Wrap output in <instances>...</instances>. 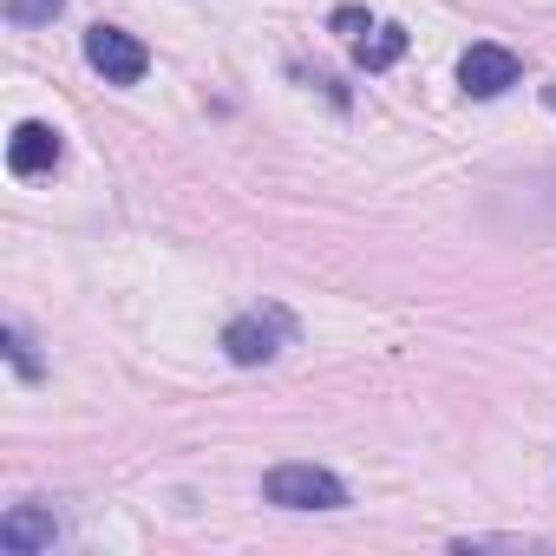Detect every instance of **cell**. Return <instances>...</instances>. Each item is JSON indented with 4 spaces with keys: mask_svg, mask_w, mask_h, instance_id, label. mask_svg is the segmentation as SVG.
I'll use <instances>...</instances> for the list:
<instances>
[{
    "mask_svg": "<svg viewBox=\"0 0 556 556\" xmlns=\"http://www.w3.org/2000/svg\"><path fill=\"white\" fill-rule=\"evenodd\" d=\"M0 341H8V361H14V374L21 380H40V354H34V341H27V328H0Z\"/></svg>",
    "mask_w": 556,
    "mask_h": 556,
    "instance_id": "cell-8",
    "label": "cell"
},
{
    "mask_svg": "<svg viewBox=\"0 0 556 556\" xmlns=\"http://www.w3.org/2000/svg\"><path fill=\"white\" fill-rule=\"evenodd\" d=\"M334 27H341V34H374V21H367L361 8H334Z\"/></svg>",
    "mask_w": 556,
    "mask_h": 556,
    "instance_id": "cell-11",
    "label": "cell"
},
{
    "mask_svg": "<svg viewBox=\"0 0 556 556\" xmlns=\"http://www.w3.org/2000/svg\"><path fill=\"white\" fill-rule=\"evenodd\" d=\"M452 549H536L530 536H452Z\"/></svg>",
    "mask_w": 556,
    "mask_h": 556,
    "instance_id": "cell-10",
    "label": "cell"
},
{
    "mask_svg": "<svg viewBox=\"0 0 556 556\" xmlns=\"http://www.w3.org/2000/svg\"><path fill=\"white\" fill-rule=\"evenodd\" d=\"M86 66H92L105 86H138V79L151 73V53H144V40L125 34V27H92V34H86Z\"/></svg>",
    "mask_w": 556,
    "mask_h": 556,
    "instance_id": "cell-3",
    "label": "cell"
},
{
    "mask_svg": "<svg viewBox=\"0 0 556 556\" xmlns=\"http://www.w3.org/2000/svg\"><path fill=\"white\" fill-rule=\"evenodd\" d=\"M549 105H556V92H549Z\"/></svg>",
    "mask_w": 556,
    "mask_h": 556,
    "instance_id": "cell-12",
    "label": "cell"
},
{
    "mask_svg": "<svg viewBox=\"0 0 556 556\" xmlns=\"http://www.w3.org/2000/svg\"><path fill=\"white\" fill-rule=\"evenodd\" d=\"M60 543V517L40 510V504H14L8 517H0V549L8 556H40Z\"/></svg>",
    "mask_w": 556,
    "mask_h": 556,
    "instance_id": "cell-5",
    "label": "cell"
},
{
    "mask_svg": "<svg viewBox=\"0 0 556 556\" xmlns=\"http://www.w3.org/2000/svg\"><path fill=\"white\" fill-rule=\"evenodd\" d=\"M295 341H302V321H295V308H282V302H255V308H242V315L223 328V354H229L236 367H268V361H282Z\"/></svg>",
    "mask_w": 556,
    "mask_h": 556,
    "instance_id": "cell-1",
    "label": "cell"
},
{
    "mask_svg": "<svg viewBox=\"0 0 556 556\" xmlns=\"http://www.w3.org/2000/svg\"><path fill=\"white\" fill-rule=\"evenodd\" d=\"M60 131L53 125H40V118H27V125H14V138H8V164H14V177H47V170H60Z\"/></svg>",
    "mask_w": 556,
    "mask_h": 556,
    "instance_id": "cell-6",
    "label": "cell"
},
{
    "mask_svg": "<svg viewBox=\"0 0 556 556\" xmlns=\"http://www.w3.org/2000/svg\"><path fill=\"white\" fill-rule=\"evenodd\" d=\"M262 497L282 510H348V484L328 465H275L262 478Z\"/></svg>",
    "mask_w": 556,
    "mask_h": 556,
    "instance_id": "cell-2",
    "label": "cell"
},
{
    "mask_svg": "<svg viewBox=\"0 0 556 556\" xmlns=\"http://www.w3.org/2000/svg\"><path fill=\"white\" fill-rule=\"evenodd\" d=\"M517 79H523V66H517L510 47L478 40V47H465V60H458V86H465V99H504Z\"/></svg>",
    "mask_w": 556,
    "mask_h": 556,
    "instance_id": "cell-4",
    "label": "cell"
},
{
    "mask_svg": "<svg viewBox=\"0 0 556 556\" xmlns=\"http://www.w3.org/2000/svg\"><path fill=\"white\" fill-rule=\"evenodd\" d=\"M354 60H361L367 73H387V66H400V60H406V27H393V21H387V27L361 34V40H354Z\"/></svg>",
    "mask_w": 556,
    "mask_h": 556,
    "instance_id": "cell-7",
    "label": "cell"
},
{
    "mask_svg": "<svg viewBox=\"0 0 556 556\" xmlns=\"http://www.w3.org/2000/svg\"><path fill=\"white\" fill-rule=\"evenodd\" d=\"M66 0H8V21L14 27H53Z\"/></svg>",
    "mask_w": 556,
    "mask_h": 556,
    "instance_id": "cell-9",
    "label": "cell"
}]
</instances>
